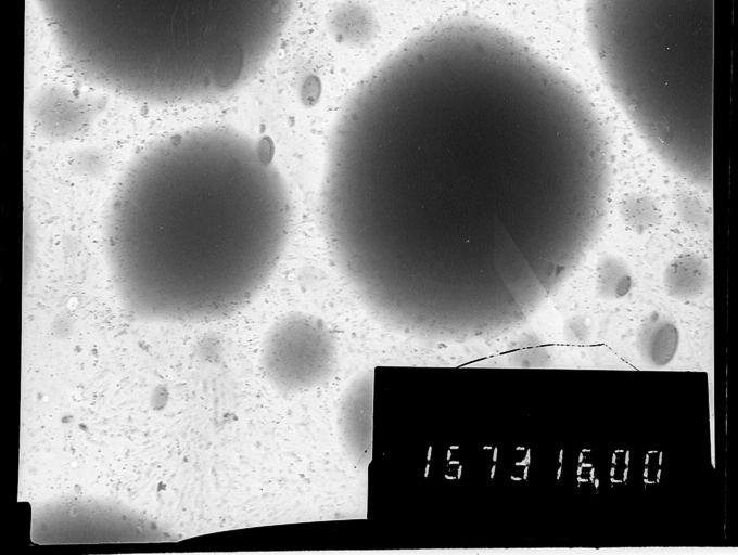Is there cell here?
Wrapping results in <instances>:
<instances>
[{
	"mask_svg": "<svg viewBox=\"0 0 738 555\" xmlns=\"http://www.w3.org/2000/svg\"><path fill=\"white\" fill-rule=\"evenodd\" d=\"M677 211L683 222L694 230H705L709 225L708 210L696 196L680 195L677 201Z\"/></svg>",
	"mask_w": 738,
	"mask_h": 555,
	"instance_id": "7c38bea8",
	"label": "cell"
},
{
	"mask_svg": "<svg viewBox=\"0 0 738 555\" xmlns=\"http://www.w3.org/2000/svg\"><path fill=\"white\" fill-rule=\"evenodd\" d=\"M335 358L333 338L316 317L292 313L268 332L262 367L270 384L285 393L310 390L330 375Z\"/></svg>",
	"mask_w": 738,
	"mask_h": 555,
	"instance_id": "5b68a950",
	"label": "cell"
},
{
	"mask_svg": "<svg viewBox=\"0 0 738 555\" xmlns=\"http://www.w3.org/2000/svg\"><path fill=\"white\" fill-rule=\"evenodd\" d=\"M632 287V274L627 264L620 258L602 256L597 266V291L603 299H620Z\"/></svg>",
	"mask_w": 738,
	"mask_h": 555,
	"instance_id": "30bf717a",
	"label": "cell"
},
{
	"mask_svg": "<svg viewBox=\"0 0 738 555\" xmlns=\"http://www.w3.org/2000/svg\"><path fill=\"white\" fill-rule=\"evenodd\" d=\"M372 382L364 377L347 391L341 412L344 441L353 456L365 461L370 453Z\"/></svg>",
	"mask_w": 738,
	"mask_h": 555,
	"instance_id": "52a82bcc",
	"label": "cell"
},
{
	"mask_svg": "<svg viewBox=\"0 0 738 555\" xmlns=\"http://www.w3.org/2000/svg\"><path fill=\"white\" fill-rule=\"evenodd\" d=\"M589 37L613 95L671 168L713 178L714 0H589Z\"/></svg>",
	"mask_w": 738,
	"mask_h": 555,
	"instance_id": "277c9868",
	"label": "cell"
},
{
	"mask_svg": "<svg viewBox=\"0 0 738 555\" xmlns=\"http://www.w3.org/2000/svg\"><path fill=\"white\" fill-rule=\"evenodd\" d=\"M75 74L153 104L227 95L277 50L294 0H37Z\"/></svg>",
	"mask_w": 738,
	"mask_h": 555,
	"instance_id": "3957f363",
	"label": "cell"
},
{
	"mask_svg": "<svg viewBox=\"0 0 738 555\" xmlns=\"http://www.w3.org/2000/svg\"><path fill=\"white\" fill-rule=\"evenodd\" d=\"M620 214L624 222L636 232H645L660 221L656 203L647 195L631 194L620 203Z\"/></svg>",
	"mask_w": 738,
	"mask_h": 555,
	"instance_id": "8fae6325",
	"label": "cell"
},
{
	"mask_svg": "<svg viewBox=\"0 0 738 555\" xmlns=\"http://www.w3.org/2000/svg\"><path fill=\"white\" fill-rule=\"evenodd\" d=\"M676 323L662 313H652L640 324L632 351L623 357L642 369H665L687 364Z\"/></svg>",
	"mask_w": 738,
	"mask_h": 555,
	"instance_id": "8992f818",
	"label": "cell"
},
{
	"mask_svg": "<svg viewBox=\"0 0 738 555\" xmlns=\"http://www.w3.org/2000/svg\"><path fill=\"white\" fill-rule=\"evenodd\" d=\"M329 28L339 43L360 47L368 43L376 30L372 13L359 3H344L333 11Z\"/></svg>",
	"mask_w": 738,
	"mask_h": 555,
	"instance_id": "9c48e42d",
	"label": "cell"
},
{
	"mask_svg": "<svg viewBox=\"0 0 738 555\" xmlns=\"http://www.w3.org/2000/svg\"><path fill=\"white\" fill-rule=\"evenodd\" d=\"M607 143L584 94L519 39L441 22L341 107L322 178L328 247L392 327L443 338L509 327L597 241Z\"/></svg>",
	"mask_w": 738,
	"mask_h": 555,
	"instance_id": "6da1fadb",
	"label": "cell"
},
{
	"mask_svg": "<svg viewBox=\"0 0 738 555\" xmlns=\"http://www.w3.org/2000/svg\"><path fill=\"white\" fill-rule=\"evenodd\" d=\"M290 223L287 185L266 143L225 126L171 133L132 160L110 201L113 284L141 317H228L268 283Z\"/></svg>",
	"mask_w": 738,
	"mask_h": 555,
	"instance_id": "7a4b0ae2",
	"label": "cell"
},
{
	"mask_svg": "<svg viewBox=\"0 0 738 555\" xmlns=\"http://www.w3.org/2000/svg\"><path fill=\"white\" fill-rule=\"evenodd\" d=\"M710 270L707 261L698 255L676 257L666 267L663 284L666 293L678 300H692L704 293L709 285Z\"/></svg>",
	"mask_w": 738,
	"mask_h": 555,
	"instance_id": "ba28073f",
	"label": "cell"
}]
</instances>
